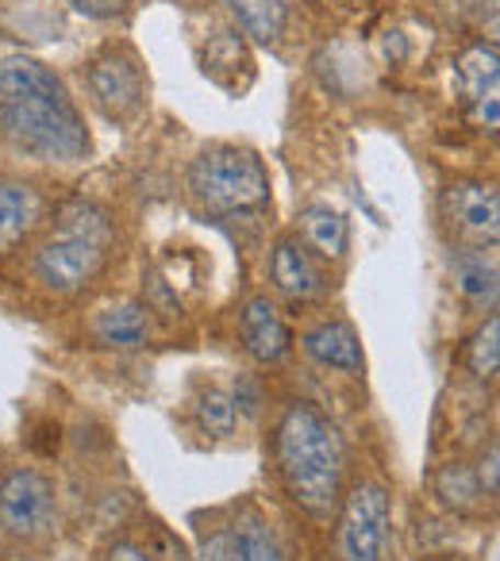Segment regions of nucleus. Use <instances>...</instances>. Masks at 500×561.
Here are the masks:
<instances>
[{
	"mask_svg": "<svg viewBox=\"0 0 500 561\" xmlns=\"http://www.w3.org/2000/svg\"><path fill=\"white\" fill-rule=\"evenodd\" d=\"M277 473L293 500L305 512L328 515L339 504V484H343V438L336 423L308 404H293L277 423Z\"/></svg>",
	"mask_w": 500,
	"mask_h": 561,
	"instance_id": "f257e3e1",
	"label": "nucleus"
},
{
	"mask_svg": "<svg viewBox=\"0 0 500 561\" xmlns=\"http://www.w3.org/2000/svg\"><path fill=\"white\" fill-rule=\"evenodd\" d=\"M0 131L12 150L39 162H81L89 154V131L66 89L0 104Z\"/></svg>",
	"mask_w": 500,
	"mask_h": 561,
	"instance_id": "f03ea898",
	"label": "nucleus"
},
{
	"mask_svg": "<svg viewBox=\"0 0 500 561\" xmlns=\"http://www.w3.org/2000/svg\"><path fill=\"white\" fill-rule=\"evenodd\" d=\"M185 188L208 216H239L270 201V173L254 150L208 147L189 165Z\"/></svg>",
	"mask_w": 500,
	"mask_h": 561,
	"instance_id": "7ed1b4c3",
	"label": "nucleus"
},
{
	"mask_svg": "<svg viewBox=\"0 0 500 561\" xmlns=\"http://www.w3.org/2000/svg\"><path fill=\"white\" fill-rule=\"evenodd\" d=\"M339 561H393V507L382 484H354L336 530Z\"/></svg>",
	"mask_w": 500,
	"mask_h": 561,
	"instance_id": "20e7f679",
	"label": "nucleus"
},
{
	"mask_svg": "<svg viewBox=\"0 0 500 561\" xmlns=\"http://www.w3.org/2000/svg\"><path fill=\"white\" fill-rule=\"evenodd\" d=\"M58 492L39 469H12L0 477V530L20 542H35L55 530Z\"/></svg>",
	"mask_w": 500,
	"mask_h": 561,
	"instance_id": "39448f33",
	"label": "nucleus"
},
{
	"mask_svg": "<svg viewBox=\"0 0 500 561\" xmlns=\"http://www.w3.org/2000/svg\"><path fill=\"white\" fill-rule=\"evenodd\" d=\"M104 254L109 250L96 247L78 234L55 231L50 239L39 242V250L32 254V273L43 289L55 293V297H73L104 270Z\"/></svg>",
	"mask_w": 500,
	"mask_h": 561,
	"instance_id": "423d86ee",
	"label": "nucleus"
},
{
	"mask_svg": "<svg viewBox=\"0 0 500 561\" xmlns=\"http://www.w3.org/2000/svg\"><path fill=\"white\" fill-rule=\"evenodd\" d=\"M89 96L101 108V116L112 119V124L139 116L143 101H147V78H143L139 58L124 47L101 50L89 62Z\"/></svg>",
	"mask_w": 500,
	"mask_h": 561,
	"instance_id": "0eeeda50",
	"label": "nucleus"
},
{
	"mask_svg": "<svg viewBox=\"0 0 500 561\" xmlns=\"http://www.w3.org/2000/svg\"><path fill=\"white\" fill-rule=\"evenodd\" d=\"M443 216L451 224L454 239L466 250L497 247L500 234V196L497 185L485 181H458L443 193Z\"/></svg>",
	"mask_w": 500,
	"mask_h": 561,
	"instance_id": "6e6552de",
	"label": "nucleus"
},
{
	"mask_svg": "<svg viewBox=\"0 0 500 561\" xmlns=\"http://www.w3.org/2000/svg\"><path fill=\"white\" fill-rule=\"evenodd\" d=\"M270 280L289 300H312L328 289L320 262L297 234H285V239L274 242V250H270Z\"/></svg>",
	"mask_w": 500,
	"mask_h": 561,
	"instance_id": "1a4fd4ad",
	"label": "nucleus"
},
{
	"mask_svg": "<svg viewBox=\"0 0 500 561\" xmlns=\"http://www.w3.org/2000/svg\"><path fill=\"white\" fill-rule=\"evenodd\" d=\"M239 335L247 354L254 362H262V366H274V362H282L293 351V335L282 316H277V308L270 305V297H254L242 305Z\"/></svg>",
	"mask_w": 500,
	"mask_h": 561,
	"instance_id": "9d476101",
	"label": "nucleus"
},
{
	"mask_svg": "<svg viewBox=\"0 0 500 561\" xmlns=\"http://www.w3.org/2000/svg\"><path fill=\"white\" fill-rule=\"evenodd\" d=\"M300 346H305V354L312 362H320V366H328V369H339V374H362V366H366L362 343L346 320L316 323L312 331L300 335Z\"/></svg>",
	"mask_w": 500,
	"mask_h": 561,
	"instance_id": "9b49d317",
	"label": "nucleus"
},
{
	"mask_svg": "<svg viewBox=\"0 0 500 561\" xmlns=\"http://www.w3.org/2000/svg\"><path fill=\"white\" fill-rule=\"evenodd\" d=\"M43 216H47V204L32 185L0 178V247H16L20 239H27Z\"/></svg>",
	"mask_w": 500,
	"mask_h": 561,
	"instance_id": "f8f14e48",
	"label": "nucleus"
},
{
	"mask_svg": "<svg viewBox=\"0 0 500 561\" xmlns=\"http://www.w3.org/2000/svg\"><path fill=\"white\" fill-rule=\"evenodd\" d=\"M297 231L300 242H305L312 254L328 257V262H339L351 247V227H346V216L331 204H308L297 216Z\"/></svg>",
	"mask_w": 500,
	"mask_h": 561,
	"instance_id": "ddd939ff",
	"label": "nucleus"
},
{
	"mask_svg": "<svg viewBox=\"0 0 500 561\" xmlns=\"http://www.w3.org/2000/svg\"><path fill=\"white\" fill-rule=\"evenodd\" d=\"M93 339L112 351H135L150 339V308L135 305V300L104 308L93 320Z\"/></svg>",
	"mask_w": 500,
	"mask_h": 561,
	"instance_id": "4468645a",
	"label": "nucleus"
},
{
	"mask_svg": "<svg viewBox=\"0 0 500 561\" xmlns=\"http://www.w3.org/2000/svg\"><path fill=\"white\" fill-rule=\"evenodd\" d=\"M58 89H66V85L55 78L50 66L39 62V58L9 55L0 62V104L20 101V96H32V93H58Z\"/></svg>",
	"mask_w": 500,
	"mask_h": 561,
	"instance_id": "2eb2a0df",
	"label": "nucleus"
},
{
	"mask_svg": "<svg viewBox=\"0 0 500 561\" xmlns=\"http://www.w3.org/2000/svg\"><path fill=\"white\" fill-rule=\"evenodd\" d=\"M55 231L78 234V239H89V242H96V247L109 250V242H112V219H109V211L96 208L93 201H81V196H73V201L58 204V211H55Z\"/></svg>",
	"mask_w": 500,
	"mask_h": 561,
	"instance_id": "dca6fc26",
	"label": "nucleus"
},
{
	"mask_svg": "<svg viewBox=\"0 0 500 561\" xmlns=\"http://www.w3.org/2000/svg\"><path fill=\"white\" fill-rule=\"evenodd\" d=\"M227 9L235 12L242 35H250L254 43H277L285 32V12L282 0H227Z\"/></svg>",
	"mask_w": 500,
	"mask_h": 561,
	"instance_id": "f3484780",
	"label": "nucleus"
},
{
	"mask_svg": "<svg viewBox=\"0 0 500 561\" xmlns=\"http://www.w3.org/2000/svg\"><path fill=\"white\" fill-rule=\"evenodd\" d=\"M227 535H231V561H282L277 535L259 515H242L235 527H227Z\"/></svg>",
	"mask_w": 500,
	"mask_h": 561,
	"instance_id": "a211bd4d",
	"label": "nucleus"
},
{
	"mask_svg": "<svg viewBox=\"0 0 500 561\" xmlns=\"http://www.w3.org/2000/svg\"><path fill=\"white\" fill-rule=\"evenodd\" d=\"M454 285L474 305H492L497 300V265L481 250H462L454 257Z\"/></svg>",
	"mask_w": 500,
	"mask_h": 561,
	"instance_id": "6ab92c4d",
	"label": "nucleus"
},
{
	"mask_svg": "<svg viewBox=\"0 0 500 561\" xmlns=\"http://www.w3.org/2000/svg\"><path fill=\"white\" fill-rule=\"evenodd\" d=\"M458 78L469 104L485 101V96H497V47H485V43L469 47L458 58Z\"/></svg>",
	"mask_w": 500,
	"mask_h": 561,
	"instance_id": "aec40b11",
	"label": "nucleus"
},
{
	"mask_svg": "<svg viewBox=\"0 0 500 561\" xmlns=\"http://www.w3.org/2000/svg\"><path fill=\"white\" fill-rule=\"evenodd\" d=\"M435 496L443 500V504L458 507V512H469V507H474L485 492H481V481H477L474 469L451 461V466H443L435 473Z\"/></svg>",
	"mask_w": 500,
	"mask_h": 561,
	"instance_id": "412c9836",
	"label": "nucleus"
},
{
	"mask_svg": "<svg viewBox=\"0 0 500 561\" xmlns=\"http://www.w3.org/2000/svg\"><path fill=\"white\" fill-rule=\"evenodd\" d=\"M196 420H201V427L208 431V435L227 438L235 431L239 412H235V400L227 397L224 389H208V392H201V400H196Z\"/></svg>",
	"mask_w": 500,
	"mask_h": 561,
	"instance_id": "4be33fe9",
	"label": "nucleus"
},
{
	"mask_svg": "<svg viewBox=\"0 0 500 561\" xmlns=\"http://www.w3.org/2000/svg\"><path fill=\"white\" fill-rule=\"evenodd\" d=\"M497 366H500V320L489 316L485 328L469 339V369H474L477 377H492Z\"/></svg>",
	"mask_w": 500,
	"mask_h": 561,
	"instance_id": "5701e85b",
	"label": "nucleus"
},
{
	"mask_svg": "<svg viewBox=\"0 0 500 561\" xmlns=\"http://www.w3.org/2000/svg\"><path fill=\"white\" fill-rule=\"evenodd\" d=\"M66 4L89 20H116V16H124L132 0H66Z\"/></svg>",
	"mask_w": 500,
	"mask_h": 561,
	"instance_id": "b1692460",
	"label": "nucleus"
},
{
	"mask_svg": "<svg viewBox=\"0 0 500 561\" xmlns=\"http://www.w3.org/2000/svg\"><path fill=\"white\" fill-rule=\"evenodd\" d=\"M235 412H242V415H254L262 412V389H259V381H250V377H239L235 381Z\"/></svg>",
	"mask_w": 500,
	"mask_h": 561,
	"instance_id": "393cba45",
	"label": "nucleus"
},
{
	"mask_svg": "<svg viewBox=\"0 0 500 561\" xmlns=\"http://www.w3.org/2000/svg\"><path fill=\"white\" fill-rule=\"evenodd\" d=\"M104 561H155L150 558L143 546H135V542H116L109 553H104Z\"/></svg>",
	"mask_w": 500,
	"mask_h": 561,
	"instance_id": "a878e982",
	"label": "nucleus"
},
{
	"mask_svg": "<svg viewBox=\"0 0 500 561\" xmlns=\"http://www.w3.org/2000/svg\"><path fill=\"white\" fill-rule=\"evenodd\" d=\"M204 561H231V535H227V530H219L216 538H208Z\"/></svg>",
	"mask_w": 500,
	"mask_h": 561,
	"instance_id": "bb28decb",
	"label": "nucleus"
},
{
	"mask_svg": "<svg viewBox=\"0 0 500 561\" xmlns=\"http://www.w3.org/2000/svg\"><path fill=\"white\" fill-rule=\"evenodd\" d=\"M497 446H489V461H481V469H477V481H481V492H497Z\"/></svg>",
	"mask_w": 500,
	"mask_h": 561,
	"instance_id": "cd10ccee",
	"label": "nucleus"
}]
</instances>
